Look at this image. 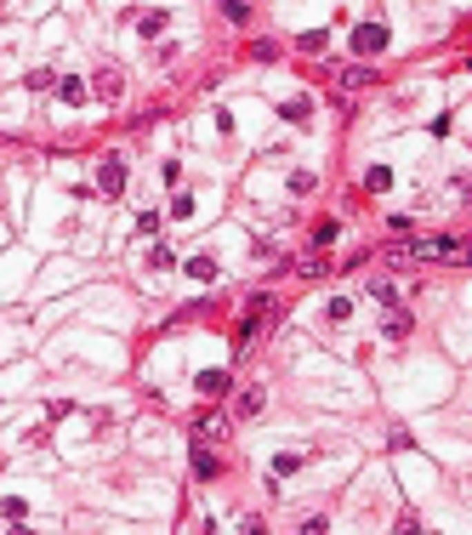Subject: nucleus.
<instances>
[{
	"instance_id": "nucleus-1",
	"label": "nucleus",
	"mask_w": 472,
	"mask_h": 535,
	"mask_svg": "<svg viewBox=\"0 0 472 535\" xmlns=\"http://www.w3.org/2000/svg\"><path fill=\"white\" fill-rule=\"evenodd\" d=\"M404 257H466L461 240H415V245H398Z\"/></svg>"
},
{
	"instance_id": "nucleus-2",
	"label": "nucleus",
	"mask_w": 472,
	"mask_h": 535,
	"mask_svg": "<svg viewBox=\"0 0 472 535\" xmlns=\"http://www.w3.org/2000/svg\"><path fill=\"white\" fill-rule=\"evenodd\" d=\"M382 40H387L382 29H359V40H353V52H364V57H370V52H382Z\"/></svg>"
},
{
	"instance_id": "nucleus-3",
	"label": "nucleus",
	"mask_w": 472,
	"mask_h": 535,
	"mask_svg": "<svg viewBox=\"0 0 472 535\" xmlns=\"http://www.w3.org/2000/svg\"><path fill=\"white\" fill-rule=\"evenodd\" d=\"M239 416L250 422V416H262V387H245V399H239Z\"/></svg>"
},
{
	"instance_id": "nucleus-4",
	"label": "nucleus",
	"mask_w": 472,
	"mask_h": 535,
	"mask_svg": "<svg viewBox=\"0 0 472 535\" xmlns=\"http://www.w3.org/2000/svg\"><path fill=\"white\" fill-rule=\"evenodd\" d=\"M342 80H347V86H375V68H347Z\"/></svg>"
}]
</instances>
